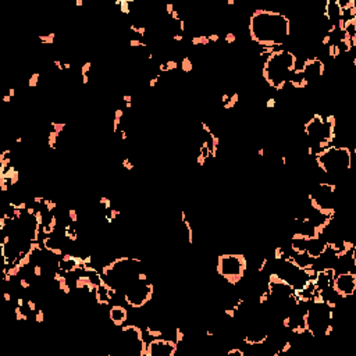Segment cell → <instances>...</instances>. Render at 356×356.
I'll list each match as a JSON object with an SVG mask.
<instances>
[{"mask_svg":"<svg viewBox=\"0 0 356 356\" xmlns=\"http://www.w3.org/2000/svg\"><path fill=\"white\" fill-rule=\"evenodd\" d=\"M263 78L271 89L281 90L298 68V56L292 50L274 49L263 56Z\"/></svg>","mask_w":356,"mask_h":356,"instance_id":"2","label":"cell"},{"mask_svg":"<svg viewBox=\"0 0 356 356\" xmlns=\"http://www.w3.org/2000/svg\"><path fill=\"white\" fill-rule=\"evenodd\" d=\"M331 288L341 300L348 299L355 293V289H356V271L353 270L335 271V275L331 282Z\"/></svg>","mask_w":356,"mask_h":356,"instance_id":"6","label":"cell"},{"mask_svg":"<svg viewBox=\"0 0 356 356\" xmlns=\"http://www.w3.org/2000/svg\"><path fill=\"white\" fill-rule=\"evenodd\" d=\"M178 350V342L171 338L156 337L146 346V356H175Z\"/></svg>","mask_w":356,"mask_h":356,"instance_id":"7","label":"cell"},{"mask_svg":"<svg viewBox=\"0 0 356 356\" xmlns=\"http://www.w3.org/2000/svg\"><path fill=\"white\" fill-rule=\"evenodd\" d=\"M317 167L328 177L341 179L352 165V152L348 146L331 145L314 156Z\"/></svg>","mask_w":356,"mask_h":356,"instance_id":"4","label":"cell"},{"mask_svg":"<svg viewBox=\"0 0 356 356\" xmlns=\"http://www.w3.org/2000/svg\"><path fill=\"white\" fill-rule=\"evenodd\" d=\"M108 317L115 327H121L128 320V310L122 305H111L108 310Z\"/></svg>","mask_w":356,"mask_h":356,"instance_id":"8","label":"cell"},{"mask_svg":"<svg viewBox=\"0 0 356 356\" xmlns=\"http://www.w3.org/2000/svg\"><path fill=\"white\" fill-rule=\"evenodd\" d=\"M249 38L261 49L284 46L291 36V19L280 11L256 10L248 22Z\"/></svg>","mask_w":356,"mask_h":356,"instance_id":"1","label":"cell"},{"mask_svg":"<svg viewBox=\"0 0 356 356\" xmlns=\"http://www.w3.org/2000/svg\"><path fill=\"white\" fill-rule=\"evenodd\" d=\"M337 120L334 115L314 113L303 125V134L307 140V154L316 156L318 152L334 145Z\"/></svg>","mask_w":356,"mask_h":356,"instance_id":"3","label":"cell"},{"mask_svg":"<svg viewBox=\"0 0 356 356\" xmlns=\"http://www.w3.org/2000/svg\"><path fill=\"white\" fill-rule=\"evenodd\" d=\"M248 260L239 253H225L217 257L216 271L228 285H236L245 277Z\"/></svg>","mask_w":356,"mask_h":356,"instance_id":"5","label":"cell"}]
</instances>
